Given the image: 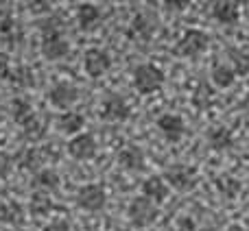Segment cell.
Returning <instances> with one entry per match:
<instances>
[{"mask_svg":"<svg viewBox=\"0 0 249 231\" xmlns=\"http://www.w3.org/2000/svg\"><path fill=\"white\" fill-rule=\"evenodd\" d=\"M112 68V57L107 50L103 48H88L86 55H83V70H86L88 77L92 79H101L103 74L109 72Z\"/></svg>","mask_w":249,"mask_h":231,"instance_id":"8992f818","label":"cell"},{"mask_svg":"<svg viewBox=\"0 0 249 231\" xmlns=\"http://www.w3.org/2000/svg\"><path fill=\"white\" fill-rule=\"evenodd\" d=\"M214 185H216V192H219L225 201H234V198L241 194V190H243V183L236 179V177H232V175L216 177Z\"/></svg>","mask_w":249,"mask_h":231,"instance_id":"d6986e66","label":"cell"},{"mask_svg":"<svg viewBox=\"0 0 249 231\" xmlns=\"http://www.w3.org/2000/svg\"><path fill=\"white\" fill-rule=\"evenodd\" d=\"M162 2H164V7L171 9V11H184L190 4V0H162Z\"/></svg>","mask_w":249,"mask_h":231,"instance_id":"f546056e","label":"cell"},{"mask_svg":"<svg viewBox=\"0 0 249 231\" xmlns=\"http://www.w3.org/2000/svg\"><path fill=\"white\" fill-rule=\"evenodd\" d=\"M164 179L177 192H193L197 188V170L193 166H186V164H173L166 168L164 172Z\"/></svg>","mask_w":249,"mask_h":231,"instance_id":"277c9868","label":"cell"},{"mask_svg":"<svg viewBox=\"0 0 249 231\" xmlns=\"http://www.w3.org/2000/svg\"><path fill=\"white\" fill-rule=\"evenodd\" d=\"M206 142L212 150L221 153V150H228L230 146L234 144V133L230 131L228 127H212L210 131L206 133Z\"/></svg>","mask_w":249,"mask_h":231,"instance_id":"2e32d148","label":"cell"},{"mask_svg":"<svg viewBox=\"0 0 249 231\" xmlns=\"http://www.w3.org/2000/svg\"><path fill=\"white\" fill-rule=\"evenodd\" d=\"M212 17L225 26H232L241 17V9H238V4L234 0H216L212 4Z\"/></svg>","mask_w":249,"mask_h":231,"instance_id":"4fadbf2b","label":"cell"},{"mask_svg":"<svg viewBox=\"0 0 249 231\" xmlns=\"http://www.w3.org/2000/svg\"><path fill=\"white\" fill-rule=\"evenodd\" d=\"M155 124H158L160 133H162L168 142H173V144H175V142H179L181 137H184V133H186L184 118H181V116H177V114H162Z\"/></svg>","mask_w":249,"mask_h":231,"instance_id":"8fae6325","label":"cell"},{"mask_svg":"<svg viewBox=\"0 0 249 231\" xmlns=\"http://www.w3.org/2000/svg\"><path fill=\"white\" fill-rule=\"evenodd\" d=\"M2 231H11V229H2Z\"/></svg>","mask_w":249,"mask_h":231,"instance_id":"836d02e7","label":"cell"},{"mask_svg":"<svg viewBox=\"0 0 249 231\" xmlns=\"http://www.w3.org/2000/svg\"><path fill=\"white\" fill-rule=\"evenodd\" d=\"M238 74L234 72L232 66H225V64H214L210 70V79L212 83H214L216 87H221V90H225V87H232L234 81H236Z\"/></svg>","mask_w":249,"mask_h":231,"instance_id":"44dd1931","label":"cell"},{"mask_svg":"<svg viewBox=\"0 0 249 231\" xmlns=\"http://www.w3.org/2000/svg\"><path fill=\"white\" fill-rule=\"evenodd\" d=\"M0 220L9 223V225H22L24 223V210H22V205L16 201L2 205V210H0Z\"/></svg>","mask_w":249,"mask_h":231,"instance_id":"cb8c5ba5","label":"cell"},{"mask_svg":"<svg viewBox=\"0 0 249 231\" xmlns=\"http://www.w3.org/2000/svg\"><path fill=\"white\" fill-rule=\"evenodd\" d=\"M155 33V22L146 13H138L133 16L131 24H129V37L138 39V42H149Z\"/></svg>","mask_w":249,"mask_h":231,"instance_id":"5bb4252c","label":"cell"},{"mask_svg":"<svg viewBox=\"0 0 249 231\" xmlns=\"http://www.w3.org/2000/svg\"><path fill=\"white\" fill-rule=\"evenodd\" d=\"M22 135H24V140H29V142H37L39 137L44 135L42 120H39L37 116H33L29 122H24V124H22Z\"/></svg>","mask_w":249,"mask_h":231,"instance_id":"484cf974","label":"cell"},{"mask_svg":"<svg viewBox=\"0 0 249 231\" xmlns=\"http://www.w3.org/2000/svg\"><path fill=\"white\" fill-rule=\"evenodd\" d=\"M140 190L144 197L153 198L155 203H162L164 198L168 197V183H166V179L160 175H151L149 179H144L140 185Z\"/></svg>","mask_w":249,"mask_h":231,"instance_id":"9a60e30c","label":"cell"},{"mask_svg":"<svg viewBox=\"0 0 249 231\" xmlns=\"http://www.w3.org/2000/svg\"><path fill=\"white\" fill-rule=\"evenodd\" d=\"M77 22L81 31H92L101 22V9L92 2H81L77 9Z\"/></svg>","mask_w":249,"mask_h":231,"instance_id":"e0dca14e","label":"cell"},{"mask_svg":"<svg viewBox=\"0 0 249 231\" xmlns=\"http://www.w3.org/2000/svg\"><path fill=\"white\" fill-rule=\"evenodd\" d=\"M33 185L37 190H44V192H51V190L59 188V175H57L53 168H44L37 175L33 177Z\"/></svg>","mask_w":249,"mask_h":231,"instance_id":"7402d4cb","label":"cell"},{"mask_svg":"<svg viewBox=\"0 0 249 231\" xmlns=\"http://www.w3.org/2000/svg\"><path fill=\"white\" fill-rule=\"evenodd\" d=\"M228 231H245V229H243V227H238V225H232V227H230Z\"/></svg>","mask_w":249,"mask_h":231,"instance_id":"d6a6232c","label":"cell"},{"mask_svg":"<svg viewBox=\"0 0 249 231\" xmlns=\"http://www.w3.org/2000/svg\"><path fill=\"white\" fill-rule=\"evenodd\" d=\"M68 155L72 159H77V162H90V159H94L96 155V140L92 133H77V135H72V140L68 142Z\"/></svg>","mask_w":249,"mask_h":231,"instance_id":"52a82bcc","label":"cell"},{"mask_svg":"<svg viewBox=\"0 0 249 231\" xmlns=\"http://www.w3.org/2000/svg\"><path fill=\"white\" fill-rule=\"evenodd\" d=\"M53 2H55V0H26V4H29V9L33 13H46V11H51Z\"/></svg>","mask_w":249,"mask_h":231,"instance_id":"4316f807","label":"cell"},{"mask_svg":"<svg viewBox=\"0 0 249 231\" xmlns=\"http://www.w3.org/2000/svg\"><path fill=\"white\" fill-rule=\"evenodd\" d=\"M70 46L66 42V37L61 35V31L57 33H44L42 37V55L46 57L48 61H59L68 55Z\"/></svg>","mask_w":249,"mask_h":231,"instance_id":"30bf717a","label":"cell"},{"mask_svg":"<svg viewBox=\"0 0 249 231\" xmlns=\"http://www.w3.org/2000/svg\"><path fill=\"white\" fill-rule=\"evenodd\" d=\"M129 116H131V112H129V105L124 103L123 96L109 94L107 99H103V103H101V118H103L105 122H124Z\"/></svg>","mask_w":249,"mask_h":231,"instance_id":"9c48e42d","label":"cell"},{"mask_svg":"<svg viewBox=\"0 0 249 231\" xmlns=\"http://www.w3.org/2000/svg\"><path fill=\"white\" fill-rule=\"evenodd\" d=\"M57 127H59V131L66 133V135H77V133H81V129L86 127V118L79 112H66L59 116Z\"/></svg>","mask_w":249,"mask_h":231,"instance_id":"ac0fdd59","label":"cell"},{"mask_svg":"<svg viewBox=\"0 0 249 231\" xmlns=\"http://www.w3.org/2000/svg\"><path fill=\"white\" fill-rule=\"evenodd\" d=\"M158 214H160L158 203H155L153 198L144 197V194H142V197H136L127 207L129 223L138 229H144V227H149V225H153L155 218H158Z\"/></svg>","mask_w":249,"mask_h":231,"instance_id":"7a4b0ae2","label":"cell"},{"mask_svg":"<svg viewBox=\"0 0 249 231\" xmlns=\"http://www.w3.org/2000/svg\"><path fill=\"white\" fill-rule=\"evenodd\" d=\"M228 55H230V59H232V68L238 77L249 74V52L241 50V48H230Z\"/></svg>","mask_w":249,"mask_h":231,"instance_id":"d4e9b609","label":"cell"},{"mask_svg":"<svg viewBox=\"0 0 249 231\" xmlns=\"http://www.w3.org/2000/svg\"><path fill=\"white\" fill-rule=\"evenodd\" d=\"M7 74H9V61L4 55H0V77L7 79Z\"/></svg>","mask_w":249,"mask_h":231,"instance_id":"4dcf8cb0","label":"cell"},{"mask_svg":"<svg viewBox=\"0 0 249 231\" xmlns=\"http://www.w3.org/2000/svg\"><path fill=\"white\" fill-rule=\"evenodd\" d=\"M208 44H210V37L208 33L199 29H188L184 35L179 37V42L175 44V55L184 57V59H195L201 52H206Z\"/></svg>","mask_w":249,"mask_h":231,"instance_id":"3957f363","label":"cell"},{"mask_svg":"<svg viewBox=\"0 0 249 231\" xmlns=\"http://www.w3.org/2000/svg\"><path fill=\"white\" fill-rule=\"evenodd\" d=\"M11 116H13V120H16V122L22 127L24 122H29V120L33 118L35 112H33V107H31L29 100H24V99H13V100H11Z\"/></svg>","mask_w":249,"mask_h":231,"instance_id":"603a6c76","label":"cell"},{"mask_svg":"<svg viewBox=\"0 0 249 231\" xmlns=\"http://www.w3.org/2000/svg\"><path fill=\"white\" fill-rule=\"evenodd\" d=\"M48 100L57 109H70L79 100V90L68 81H59L48 90Z\"/></svg>","mask_w":249,"mask_h":231,"instance_id":"ba28073f","label":"cell"},{"mask_svg":"<svg viewBox=\"0 0 249 231\" xmlns=\"http://www.w3.org/2000/svg\"><path fill=\"white\" fill-rule=\"evenodd\" d=\"M20 164H22V168H31V170H33V168L39 164V159H37V150H33V148L26 150V153H24V159H22Z\"/></svg>","mask_w":249,"mask_h":231,"instance_id":"f1b7e54d","label":"cell"},{"mask_svg":"<svg viewBox=\"0 0 249 231\" xmlns=\"http://www.w3.org/2000/svg\"><path fill=\"white\" fill-rule=\"evenodd\" d=\"M53 207L55 205H53V198L48 197V192L39 190V192H35L29 201V214L35 216V218H44V216H48L53 212Z\"/></svg>","mask_w":249,"mask_h":231,"instance_id":"ffe728a7","label":"cell"},{"mask_svg":"<svg viewBox=\"0 0 249 231\" xmlns=\"http://www.w3.org/2000/svg\"><path fill=\"white\" fill-rule=\"evenodd\" d=\"M42 231H70V223L66 218H55V220H51Z\"/></svg>","mask_w":249,"mask_h":231,"instance_id":"83f0119b","label":"cell"},{"mask_svg":"<svg viewBox=\"0 0 249 231\" xmlns=\"http://www.w3.org/2000/svg\"><path fill=\"white\" fill-rule=\"evenodd\" d=\"M116 162L123 170H129V172H140L144 168V153H142L140 146H133V144H127L124 148L118 150L116 155Z\"/></svg>","mask_w":249,"mask_h":231,"instance_id":"7c38bea8","label":"cell"},{"mask_svg":"<svg viewBox=\"0 0 249 231\" xmlns=\"http://www.w3.org/2000/svg\"><path fill=\"white\" fill-rule=\"evenodd\" d=\"M131 83L138 94H142V96L155 94V92H160L164 85V72L155 64H140L133 68Z\"/></svg>","mask_w":249,"mask_h":231,"instance_id":"6da1fadb","label":"cell"},{"mask_svg":"<svg viewBox=\"0 0 249 231\" xmlns=\"http://www.w3.org/2000/svg\"><path fill=\"white\" fill-rule=\"evenodd\" d=\"M107 203V192L101 183H86L77 192V205L86 212H99Z\"/></svg>","mask_w":249,"mask_h":231,"instance_id":"5b68a950","label":"cell"},{"mask_svg":"<svg viewBox=\"0 0 249 231\" xmlns=\"http://www.w3.org/2000/svg\"><path fill=\"white\" fill-rule=\"evenodd\" d=\"M7 170H9V159L0 155V177H2V175H4V172H7Z\"/></svg>","mask_w":249,"mask_h":231,"instance_id":"1f68e13d","label":"cell"}]
</instances>
